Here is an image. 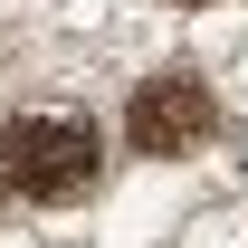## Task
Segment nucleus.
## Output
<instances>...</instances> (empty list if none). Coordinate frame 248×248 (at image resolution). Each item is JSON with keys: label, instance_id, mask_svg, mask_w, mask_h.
<instances>
[{"label": "nucleus", "instance_id": "nucleus-1", "mask_svg": "<svg viewBox=\"0 0 248 248\" xmlns=\"http://www.w3.org/2000/svg\"><path fill=\"white\" fill-rule=\"evenodd\" d=\"M95 172H105V143H95L86 115H67V105L10 115V134H0V182L10 191H29V201H86Z\"/></svg>", "mask_w": 248, "mask_h": 248}, {"label": "nucleus", "instance_id": "nucleus-3", "mask_svg": "<svg viewBox=\"0 0 248 248\" xmlns=\"http://www.w3.org/2000/svg\"><path fill=\"white\" fill-rule=\"evenodd\" d=\"M182 10H201V0H182Z\"/></svg>", "mask_w": 248, "mask_h": 248}, {"label": "nucleus", "instance_id": "nucleus-2", "mask_svg": "<svg viewBox=\"0 0 248 248\" xmlns=\"http://www.w3.org/2000/svg\"><path fill=\"white\" fill-rule=\"evenodd\" d=\"M210 134H219V105H210V86H201L191 67H162V77H143V95L124 105V143H134V153H153V162L201 153Z\"/></svg>", "mask_w": 248, "mask_h": 248}]
</instances>
